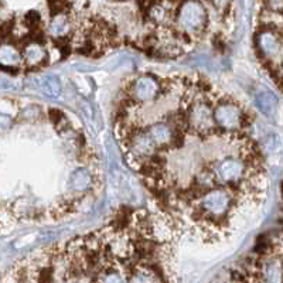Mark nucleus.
<instances>
[{
	"label": "nucleus",
	"instance_id": "1",
	"mask_svg": "<svg viewBox=\"0 0 283 283\" xmlns=\"http://www.w3.org/2000/svg\"><path fill=\"white\" fill-rule=\"evenodd\" d=\"M255 114L201 74L139 73L121 86L115 136L127 167L180 231L231 238L268 193Z\"/></svg>",
	"mask_w": 283,
	"mask_h": 283
},
{
	"label": "nucleus",
	"instance_id": "2",
	"mask_svg": "<svg viewBox=\"0 0 283 283\" xmlns=\"http://www.w3.org/2000/svg\"><path fill=\"white\" fill-rule=\"evenodd\" d=\"M180 238L160 211L125 210L96 230L26 255L1 283H181Z\"/></svg>",
	"mask_w": 283,
	"mask_h": 283
},
{
	"label": "nucleus",
	"instance_id": "3",
	"mask_svg": "<svg viewBox=\"0 0 283 283\" xmlns=\"http://www.w3.org/2000/svg\"><path fill=\"white\" fill-rule=\"evenodd\" d=\"M220 283H283V222Z\"/></svg>",
	"mask_w": 283,
	"mask_h": 283
},
{
	"label": "nucleus",
	"instance_id": "4",
	"mask_svg": "<svg viewBox=\"0 0 283 283\" xmlns=\"http://www.w3.org/2000/svg\"><path fill=\"white\" fill-rule=\"evenodd\" d=\"M23 67L29 70H36L50 63V51L45 44L40 41H29L21 50Z\"/></svg>",
	"mask_w": 283,
	"mask_h": 283
},
{
	"label": "nucleus",
	"instance_id": "5",
	"mask_svg": "<svg viewBox=\"0 0 283 283\" xmlns=\"http://www.w3.org/2000/svg\"><path fill=\"white\" fill-rule=\"evenodd\" d=\"M0 67L17 70L23 67V57L21 51L13 44L3 42L0 44Z\"/></svg>",
	"mask_w": 283,
	"mask_h": 283
},
{
	"label": "nucleus",
	"instance_id": "6",
	"mask_svg": "<svg viewBox=\"0 0 283 283\" xmlns=\"http://www.w3.org/2000/svg\"><path fill=\"white\" fill-rule=\"evenodd\" d=\"M42 91L50 96H57L60 94V82L54 77H47L42 82Z\"/></svg>",
	"mask_w": 283,
	"mask_h": 283
},
{
	"label": "nucleus",
	"instance_id": "7",
	"mask_svg": "<svg viewBox=\"0 0 283 283\" xmlns=\"http://www.w3.org/2000/svg\"><path fill=\"white\" fill-rule=\"evenodd\" d=\"M11 125H13V119H11V116L0 114V133L9 130L11 127Z\"/></svg>",
	"mask_w": 283,
	"mask_h": 283
}]
</instances>
